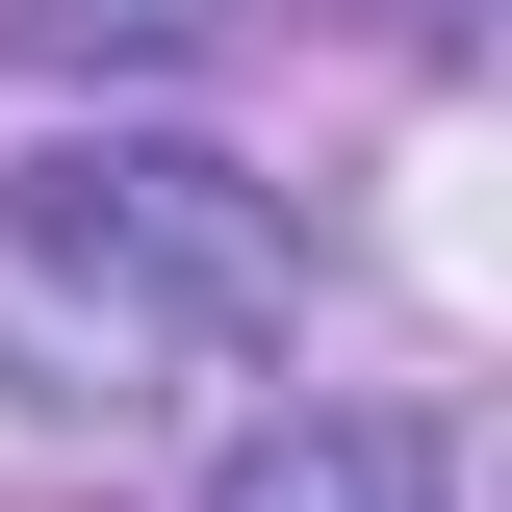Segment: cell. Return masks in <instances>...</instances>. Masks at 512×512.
<instances>
[{
    "label": "cell",
    "instance_id": "obj_1",
    "mask_svg": "<svg viewBox=\"0 0 512 512\" xmlns=\"http://www.w3.org/2000/svg\"><path fill=\"white\" fill-rule=\"evenodd\" d=\"M0 256H26V308L103 333V359H256V333L308 308L282 205H256L231 154H180V128H52V154L0 180Z\"/></svg>",
    "mask_w": 512,
    "mask_h": 512
},
{
    "label": "cell",
    "instance_id": "obj_2",
    "mask_svg": "<svg viewBox=\"0 0 512 512\" xmlns=\"http://www.w3.org/2000/svg\"><path fill=\"white\" fill-rule=\"evenodd\" d=\"M205 512H461V461H436V410H256L205 461Z\"/></svg>",
    "mask_w": 512,
    "mask_h": 512
},
{
    "label": "cell",
    "instance_id": "obj_3",
    "mask_svg": "<svg viewBox=\"0 0 512 512\" xmlns=\"http://www.w3.org/2000/svg\"><path fill=\"white\" fill-rule=\"evenodd\" d=\"M231 0H0V77H154V52H205Z\"/></svg>",
    "mask_w": 512,
    "mask_h": 512
}]
</instances>
